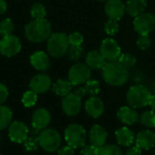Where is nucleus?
Masks as SVG:
<instances>
[{"instance_id": "nucleus-1", "label": "nucleus", "mask_w": 155, "mask_h": 155, "mask_svg": "<svg viewBox=\"0 0 155 155\" xmlns=\"http://www.w3.org/2000/svg\"><path fill=\"white\" fill-rule=\"evenodd\" d=\"M104 80L112 86H122L129 79L128 69L118 61L107 62L102 69Z\"/></svg>"}, {"instance_id": "nucleus-2", "label": "nucleus", "mask_w": 155, "mask_h": 155, "mask_svg": "<svg viewBox=\"0 0 155 155\" xmlns=\"http://www.w3.org/2000/svg\"><path fill=\"white\" fill-rule=\"evenodd\" d=\"M50 23L45 19H35L28 23L25 27L26 38L33 43H41L48 39L52 35Z\"/></svg>"}, {"instance_id": "nucleus-3", "label": "nucleus", "mask_w": 155, "mask_h": 155, "mask_svg": "<svg viewBox=\"0 0 155 155\" xmlns=\"http://www.w3.org/2000/svg\"><path fill=\"white\" fill-rule=\"evenodd\" d=\"M151 96L152 94L150 90L142 84L132 86L126 94L127 102L133 108H143L147 106Z\"/></svg>"}, {"instance_id": "nucleus-4", "label": "nucleus", "mask_w": 155, "mask_h": 155, "mask_svg": "<svg viewBox=\"0 0 155 155\" xmlns=\"http://www.w3.org/2000/svg\"><path fill=\"white\" fill-rule=\"evenodd\" d=\"M69 46L68 35L64 33L52 34L47 41V50L54 58H59L67 53Z\"/></svg>"}, {"instance_id": "nucleus-5", "label": "nucleus", "mask_w": 155, "mask_h": 155, "mask_svg": "<svg viewBox=\"0 0 155 155\" xmlns=\"http://www.w3.org/2000/svg\"><path fill=\"white\" fill-rule=\"evenodd\" d=\"M64 139L67 143V145L73 147L75 150L85 145L87 134L82 125L72 124H69L64 130Z\"/></svg>"}, {"instance_id": "nucleus-6", "label": "nucleus", "mask_w": 155, "mask_h": 155, "mask_svg": "<svg viewBox=\"0 0 155 155\" xmlns=\"http://www.w3.org/2000/svg\"><path fill=\"white\" fill-rule=\"evenodd\" d=\"M39 145L45 152L54 153L59 150L61 145V135L60 134L52 128L44 129L38 135Z\"/></svg>"}, {"instance_id": "nucleus-7", "label": "nucleus", "mask_w": 155, "mask_h": 155, "mask_svg": "<svg viewBox=\"0 0 155 155\" xmlns=\"http://www.w3.org/2000/svg\"><path fill=\"white\" fill-rule=\"evenodd\" d=\"M90 67L87 64L81 63L72 65L68 72V80L74 86L86 83L90 79Z\"/></svg>"}, {"instance_id": "nucleus-8", "label": "nucleus", "mask_w": 155, "mask_h": 155, "mask_svg": "<svg viewBox=\"0 0 155 155\" xmlns=\"http://www.w3.org/2000/svg\"><path fill=\"white\" fill-rule=\"evenodd\" d=\"M134 26L139 35H149L155 29V15L151 13H143L134 20Z\"/></svg>"}, {"instance_id": "nucleus-9", "label": "nucleus", "mask_w": 155, "mask_h": 155, "mask_svg": "<svg viewBox=\"0 0 155 155\" xmlns=\"http://www.w3.org/2000/svg\"><path fill=\"white\" fill-rule=\"evenodd\" d=\"M100 53L107 62L117 61L122 54L121 47L113 38L104 39L100 46Z\"/></svg>"}, {"instance_id": "nucleus-10", "label": "nucleus", "mask_w": 155, "mask_h": 155, "mask_svg": "<svg viewBox=\"0 0 155 155\" xmlns=\"http://www.w3.org/2000/svg\"><path fill=\"white\" fill-rule=\"evenodd\" d=\"M21 50V42L18 37L10 35L3 36L0 40V53L7 57L18 54Z\"/></svg>"}, {"instance_id": "nucleus-11", "label": "nucleus", "mask_w": 155, "mask_h": 155, "mask_svg": "<svg viewBox=\"0 0 155 155\" xmlns=\"http://www.w3.org/2000/svg\"><path fill=\"white\" fill-rule=\"evenodd\" d=\"M28 128L23 123L19 121H15L9 125L8 128V136L9 139L15 143H24L28 137Z\"/></svg>"}, {"instance_id": "nucleus-12", "label": "nucleus", "mask_w": 155, "mask_h": 155, "mask_svg": "<svg viewBox=\"0 0 155 155\" xmlns=\"http://www.w3.org/2000/svg\"><path fill=\"white\" fill-rule=\"evenodd\" d=\"M82 107L81 98L75 95L74 93H70L64 97L62 101V109L64 113L68 116L77 115Z\"/></svg>"}, {"instance_id": "nucleus-13", "label": "nucleus", "mask_w": 155, "mask_h": 155, "mask_svg": "<svg viewBox=\"0 0 155 155\" xmlns=\"http://www.w3.org/2000/svg\"><path fill=\"white\" fill-rule=\"evenodd\" d=\"M125 5L121 0H107L104 12L109 19L119 21L125 14Z\"/></svg>"}, {"instance_id": "nucleus-14", "label": "nucleus", "mask_w": 155, "mask_h": 155, "mask_svg": "<svg viewBox=\"0 0 155 155\" xmlns=\"http://www.w3.org/2000/svg\"><path fill=\"white\" fill-rule=\"evenodd\" d=\"M51 122V114L45 108H39L33 114L32 116V127L38 131L45 129Z\"/></svg>"}, {"instance_id": "nucleus-15", "label": "nucleus", "mask_w": 155, "mask_h": 155, "mask_svg": "<svg viewBox=\"0 0 155 155\" xmlns=\"http://www.w3.org/2000/svg\"><path fill=\"white\" fill-rule=\"evenodd\" d=\"M52 81L51 78L45 74H40L32 78L30 81L29 86L32 91L36 94H44L49 90L51 87Z\"/></svg>"}, {"instance_id": "nucleus-16", "label": "nucleus", "mask_w": 155, "mask_h": 155, "mask_svg": "<svg viewBox=\"0 0 155 155\" xmlns=\"http://www.w3.org/2000/svg\"><path fill=\"white\" fill-rule=\"evenodd\" d=\"M108 138L107 131L99 124H94L89 132V139L91 144L95 147H103Z\"/></svg>"}, {"instance_id": "nucleus-17", "label": "nucleus", "mask_w": 155, "mask_h": 155, "mask_svg": "<svg viewBox=\"0 0 155 155\" xmlns=\"http://www.w3.org/2000/svg\"><path fill=\"white\" fill-rule=\"evenodd\" d=\"M135 143L142 150H150L155 145V134L151 130H143L135 136Z\"/></svg>"}, {"instance_id": "nucleus-18", "label": "nucleus", "mask_w": 155, "mask_h": 155, "mask_svg": "<svg viewBox=\"0 0 155 155\" xmlns=\"http://www.w3.org/2000/svg\"><path fill=\"white\" fill-rule=\"evenodd\" d=\"M84 108L89 116L98 118L104 112V104L97 96H92L86 101Z\"/></svg>"}, {"instance_id": "nucleus-19", "label": "nucleus", "mask_w": 155, "mask_h": 155, "mask_svg": "<svg viewBox=\"0 0 155 155\" xmlns=\"http://www.w3.org/2000/svg\"><path fill=\"white\" fill-rule=\"evenodd\" d=\"M118 119L126 125H132L139 121V114L131 106H123L117 112Z\"/></svg>"}, {"instance_id": "nucleus-20", "label": "nucleus", "mask_w": 155, "mask_h": 155, "mask_svg": "<svg viewBox=\"0 0 155 155\" xmlns=\"http://www.w3.org/2000/svg\"><path fill=\"white\" fill-rule=\"evenodd\" d=\"M30 63L34 68L38 71L45 72L50 67L48 55L43 51H37L30 56Z\"/></svg>"}, {"instance_id": "nucleus-21", "label": "nucleus", "mask_w": 155, "mask_h": 155, "mask_svg": "<svg viewBox=\"0 0 155 155\" xmlns=\"http://www.w3.org/2000/svg\"><path fill=\"white\" fill-rule=\"evenodd\" d=\"M115 139L119 145L129 147L135 141V136L134 134V132L130 128L124 126L115 132Z\"/></svg>"}, {"instance_id": "nucleus-22", "label": "nucleus", "mask_w": 155, "mask_h": 155, "mask_svg": "<svg viewBox=\"0 0 155 155\" xmlns=\"http://www.w3.org/2000/svg\"><path fill=\"white\" fill-rule=\"evenodd\" d=\"M86 64L90 67V69L97 70V69H103V67L107 63L106 60L104 58L100 51L93 50L88 53L86 59H85Z\"/></svg>"}, {"instance_id": "nucleus-23", "label": "nucleus", "mask_w": 155, "mask_h": 155, "mask_svg": "<svg viewBox=\"0 0 155 155\" xmlns=\"http://www.w3.org/2000/svg\"><path fill=\"white\" fill-rule=\"evenodd\" d=\"M147 6L146 0H129L125 5L126 12L131 16L136 17L143 14Z\"/></svg>"}, {"instance_id": "nucleus-24", "label": "nucleus", "mask_w": 155, "mask_h": 155, "mask_svg": "<svg viewBox=\"0 0 155 155\" xmlns=\"http://www.w3.org/2000/svg\"><path fill=\"white\" fill-rule=\"evenodd\" d=\"M72 86L73 84L69 82V80H57L54 85H53V91L55 94L59 95V96H66L67 94H69L71 93L72 90Z\"/></svg>"}, {"instance_id": "nucleus-25", "label": "nucleus", "mask_w": 155, "mask_h": 155, "mask_svg": "<svg viewBox=\"0 0 155 155\" xmlns=\"http://www.w3.org/2000/svg\"><path fill=\"white\" fill-rule=\"evenodd\" d=\"M12 111L9 107L0 105V131L5 129L12 121Z\"/></svg>"}, {"instance_id": "nucleus-26", "label": "nucleus", "mask_w": 155, "mask_h": 155, "mask_svg": "<svg viewBox=\"0 0 155 155\" xmlns=\"http://www.w3.org/2000/svg\"><path fill=\"white\" fill-rule=\"evenodd\" d=\"M139 121L143 126L147 128H155V112L154 111L143 112L140 115Z\"/></svg>"}, {"instance_id": "nucleus-27", "label": "nucleus", "mask_w": 155, "mask_h": 155, "mask_svg": "<svg viewBox=\"0 0 155 155\" xmlns=\"http://www.w3.org/2000/svg\"><path fill=\"white\" fill-rule=\"evenodd\" d=\"M85 91H86V94L92 96H97V94L100 93V84L98 81L96 80H88L85 83V85L84 86Z\"/></svg>"}, {"instance_id": "nucleus-28", "label": "nucleus", "mask_w": 155, "mask_h": 155, "mask_svg": "<svg viewBox=\"0 0 155 155\" xmlns=\"http://www.w3.org/2000/svg\"><path fill=\"white\" fill-rule=\"evenodd\" d=\"M117 61L126 69H131L136 65V58L130 54H122Z\"/></svg>"}, {"instance_id": "nucleus-29", "label": "nucleus", "mask_w": 155, "mask_h": 155, "mask_svg": "<svg viewBox=\"0 0 155 155\" xmlns=\"http://www.w3.org/2000/svg\"><path fill=\"white\" fill-rule=\"evenodd\" d=\"M37 102V94L34 91H26L22 97V104L25 107H32Z\"/></svg>"}, {"instance_id": "nucleus-30", "label": "nucleus", "mask_w": 155, "mask_h": 155, "mask_svg": "<svg viewBox=\"0 0 155 155\" xmlns=\"http://www.w3.org/2000/svg\"><path fill=\"white\" fill-rule=\"evenodd\" d=\"M31 15L35 19L45 18L46 15V10L42 4H40V3L35 4L31 8Z\"/></svg>"}, {"instance_id": "nucleus-31", "label": "nucleus", "mask_w": 155, "mask_h": 155, "mask_svg": "<svg viewBox=\"0 0 155 155\" xmlns=\"http://www.w3.org/2000/svg\"><path fill=\"white\" fill-rule=\"evenodd\" d=\"M14 31V24L9 18H5L0 22V34L3 36L12 35Z\"/></svg>"}, {"instance_id": "nucleus-32", "label": "nucleus", "mask_w": 155, "mask_h": 155, "mask_svg": "<svg viewBox=\"0 0 155 155\" xmlns=\"http://www.w3.org/2000/svg\"><path fill=\"white\" fill-rule=\"evenodd\" d=\"M101 155H123L122 150L114 144H107L100 147Z\"/></svg>"}, {"instance_id": "nucleus-33", "label": "nucleus", "mask_w": 155, "mask_h": 155, "mask_svg": "<svg viewBox=\"0 0 155 155\" xmlns=\"http://www.w3.org/2000/svg\"><path fill=\"white\" fill-rule=\"evenodd\" d=\"M24 145L27 152H33L37 150V148L40 146L38 136H34L33 134V136L27 137V139L24 142Z\"/></svg>"}, {"instance_id": "nucleus-34", "label": "nucleus", "mask_w": 155, "mask_h": 155, "mask_svg": "<svg viewBox=\"0 0 155 155\" xmlns=\"http://www.w3.org/2000/svg\"><path fill=\"white\" fill-rule=\"evenodd\" d=\"M104 31L109 35H114L119 31V24L118 21L109 19L104 25Z\"/></svg>"}, {"instance_id": "nucleus-35", "label": "nucleus", "mask_w": 155, "mask_h": 155, "mask_svg": "<svg viewBox=\"0 0 155 155\" xmlns=\"http://www.w3.org/2000/svg\"><path fill=\"white\" fill-rule=\"evenodd\" d=\"M68 56L72 60H78L84 54V49L81 45H70L68 48Z\"/></svg>"}, {"instance_id": "nucleus-36", "label": "nucleus", "mask_w": 155, "mask_h": 155, "mask_svg": "<svg viewBox=\"0 0 155 155\" xmlns=\"http://www.w3.org/2000/svg\"><path fill=\"white\" fill-rule=\"evenodd\" d=\"M152 45V40L149 35H140L137 40V45L141 50L148 49Z\"/></svg>"}, {"instance_id": "nucleus-37", "label": "nucleus", "mask_w": 155, "mask_h": 155, "mask_svg": "<svg viewBox=\"0 0 155 155\" xmlns=\"http://www.w3.org/2000/svg\"><path fill=\"white\" fill-rule=\"evenodd\" d=\"M70 45H81L84 42V36L78 32H74L68 36Z\"/></svg>"}, {"instance_id": "nucleus-38", "label": "nucleus", "mask_w": 155, "mask_h": 155, "mask_svg": "<svg viewBox=\"0 0 155 155\" xmlns=\"http://www.w3.org/2000/svg\"><path fill=\"white\" fill-rule=\"evenodd\" d=\"M97 148L98 147H95L93 144L84 145L81 149V155H96Z\"/></svg>"}, {"instance_id": "nucleus-39", "label": "nucleus", "mask_w": 155, "mask_h": 155, "mask_svg": "<svg viewBox=\"0 0 155 155\" xmlns=\"http://www.w3.org/2000/svg\"><path fill=\"white\" fill-rule=\"evenodd\" d=\"M8 94L9 93H8V89L6 88V86L0 83V105L5 102V100L8 97Z\"/></svg>"}, {"instance_id": "nucleus-40", "label": "nucleus", "mask_w": 155, "mask_h": 155, "mask_svg": "<svg viewBox=\"0 0 155 155\" xmlns=\"http://www.w3.org/2000/svg\"><path fill=\"white\" fill-rule=\"evenodd\" d=\"M58 155H74V149L69 145L64 146L63 148L58 150Z\"/></svg>"}, {"instance_id": "nucleus-41", "label": "nucleus", "mask_w": 155, "mask_h": 155, "mask_svg": "<svg viewBox=\"0 0 155 155\" xmlns=\"http://www.w3.org/2000/svg\"><path fill=\"white\" fill-rule=\"evenodd\" d=\"M124 155H142V149H140L137 145L130 147Z\"/></svg>"}, {"instance_id": "nucleus-42", "label": "nucleus", "mask_w": 155, "mask_h": 155, "mask_svg": "<svg viewBox=\"0 0 155 155\" xmlns=\"http://www.w3.org/2000/svg\"><path fill=\"white\" fill-rule=\"evenodd\" d=\"M74 94H75V95H77L78 97H80L81 99L86 94V91H85V89H84V87H78L74 92Z\"/></svg>"}, {"instance_id": "nucleus-43", "label": "nucleus", "mask_w": 155, "mask_h": 155, "mask_svg": "<svg viewBox=\"0 0 155 155\" xmlns=\"http://www.w3.org/2000/svg\"><path fill=\"white\" fill-rule=\"evenodd\" d=\"M6 3L5 0H0V15L4 14L5 11H6Z\"/></svg>"}, {"instance_id": "nucleus-44", "label": "nucleus", "mask_w": 155, "mask_h": 155, "mask_svg": "<svg viewBox=\"0 0 155 155\" xmlns=\"http://www.w3.org/2000/svg\"><path fill=\"white\" fill-rule=\"evenodd\" d=\"M153 111L155 112V94H152L151 98H150V101H149V104H148Z\"/></svg>"}, {"instance_id": "nucleus-45", "label": "nucleus", "mask_w": 155, "mask_h": 155, "mask_svg": "<svg viewBox=\"0 0 155 155\" xmlns=\"http://www.w3.org/2000/svg\"><path fill=\"white\" fill-rule=\"evenodd\" d=\"M96 155H101V153H100V147L97 148V153H96Z\"/></svg>"}, {"instance_id": "nucleus-46", "label": "nucleus", "mask_w": 155, "mask_h": 155, "mask_svg": "<svg viewBox=\"0 0 155 155\" xmlns=\"http://www.w3.org/2000/svg\"><path fill=\"white\" fill-rule=\"evenodd\" d=\"M97 1H104V0H97Z\"/></svg>"}, {"instance_id": "nucleus-47", "label": "nucleus", "mask_w": 155, "mask_h": 155, "mask_svg": "<svg viewBox=\"0 0 155 155\" xmlns=\"http://www.w3.org/2000/svg\"><path fill=\"white\" fill-rule=\"evenodd\" d=\"M154 155H155V151H154Z\"/></svg>"}, {"instance_id": "nucleus-48", "label": "nucleus", "mask_w": 155, "mask_h": 155, "mask_svg": "<svg viewBox=\"0 0 155 155\" xmlns=\"http://www.w3.org/2000/svg\"><path fill=\"white\" fill-rule=\"evenodd\" d=\"M0 155H1V154H0Z\"/></svg>"}]
</instances>
